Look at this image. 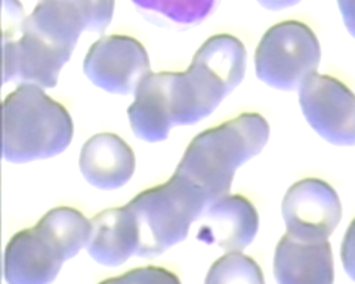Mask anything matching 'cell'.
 Here are the masks:
<instances>
[{"instance_id":"obj_1","label":"cell","mask_w":355,"mask_h":284,"mask_svg":"<svg viewBox=\"0 0 355 284\" xmlns=\"http://www.w3.org/2000/svg\"><path fill=\"white\" fill-rule=\"evenodd\" d=\"M268 139L266 118L259 113H243L198 134L175 173L194 184L210 204L230 194L237 169L258 156Z\"/></svg>"},{"instance_id":"obj_2","label":"cell","mask_w":355,"mask_h":284,"mask_svg":"<svg viewBox=\"0 0 355 284\" xmlns=\"http://www.w3.org/2000/svg\"><path fill=\"white\" fill-rule=\"evenodd\" d=\"M248 52L231 35L209 37L185 71L172 73L173 120L178 126L202 122L243 82Z\"/></svg>"},{"instance_id":"obj_3","label":"cell","mask_w":355,"mask_h":284,"mask_svg":"<svg viewBox=\"0 0 355 284\" xmlns=\"http://www.w3.org/2000/svg\"><path fill=\"white\" fill-rule=\"evenodd\" d=\"M74 123L65 107L35 85H21L3 103V159L28 163L61 154L71 144Z\"/></svg>"},{"instance_id":"obj_4","label":"cell","mask_w":355,"mask_h":284,"mask_svg":"<svg viewBox=\"0 0 355 284\" xmlns=\"http://www.w3.org/2000/svg\"><path fill=\"white\" fill-rule=\"evenodd\" d=\"M126 206L138 224L137 256L155 258L187 238L209 200L194 184L173 173L168 182L139 193Z\"/></svg>"},{"instance_id":"obj_5","label":"cell","mask_w":355,"mask_h":284,"mask_svg":"<svg viewBox=\"0 0 355 284\" xmlns=\"http://www.w3.org/2000/svg\"><path fill=\"white\" fill-rule=\"evenodd\" d=\"M321 46L315 33L301 21L288 19L266 30L254 52L261 82L279 91H299L317 74Z\"/></svg>"},{"instance_id":"obj_6","label":"cell","mask_w":355,"mask_h":284,"mask_svg":"<svg viewBox=\"0 0 355 284\" xmlns=\"http://www.w3.org/2000/svg\"><path fill=\"white\" fill-rule=\"evenodd\" d=\"M5 27L10 31L3 35V82L35 85L42 89H51L58 83L60 73L70 61L71 53L65 52L49 42L22 27V8L18 0H5Z\"/></svg>"},{"instance_id":"obj_7","label":"cell","mask_w":355,"mask_h":284,"mask_svg":"<svg viewBox=\"0 0 355 284\" xmlns=\"http://www.w3.org/2000/svg\"><path fill=\"white\" fill-rule=\"evenodd\" d=\"M308 125L331 145H355V94L336 78L314 74L299 89Z\"/></svg>"},{"instance_id":"obj_8","label":"cell","mask_w":355,"mask_h":284,"mask_svg":"<svg viewBox=\"0 0 355 284\" xmlns=\"http://www.w3.org/2000/svg\"><path fill=\"white\" fill-rule=\"evenodd\" d=\"M282 213L288 236L306 243L327 242L342 220V203L330 184L305 178L287 190Z\"/></svg>"},{"instance_id":"obj_9","label":"cell","mask_w":355,"mask_h":284,"mask_svg":"<svg viewBox=\"0 0 355 284\" xmlns=\"http://www.w3.org/2000/svg\"><path fill=\"white\" fill-rule=\"evenodd\" d=\"M83 71L103 91L129 95L135 94L139 83L151 74V65L141 42L125 35H111L89 48Z\"/></svg>"},{"instance_id":"obj_10","label":"cell","mask_w":355,"mask_h":284,"mask_svg":"<svg viewBox=\"0 0 355 284\" xmlns=\"http://www.w3.org/2000/svg\"><path fill=\"white\" fill-rule=\"evenodd\" d=\"M197 240L215 245L227 254L243 252L259 229V216L250 200L243 195H225L210 203L200 216Z\"/></svg>"},{"instance_id":"obj_11","label":"cell","mask_w":355,"mask_h":284,"mask_svg":"<svg viewBox=\"0 0 355 284\" xmlns=\"http://www.w3.org/2000/svg\"><path fill=\"white\" fill-rule=\"evenodd\" d=\"M64 262L33 227L9 240L5 249L3 276L8 284H52Z\"/></svg>"},{"instance_id":"obj_12","label":"cell","mask_w":355,"mask_h":284,"mask_svg":"<svg viewBox=\"0 0 355 284\" xmlns=\"http://www.w3.org/2000/svg\"><path fill=\"white\" fill-rule=\"evenodd\" d=\"M79 166L83 178L92 187L113 191L130 181L137 160L125 139L114 134H98L85 142Z\"/></svg>"},{"instance_id":"obj_13","label":"cell","mask_w":355,"mask_h":284,"mask_svg":"<svg viewBox=\"0 0 355 284\" xmlns=\"http://www.w3.org/2000/svg\"><path fill=\"white\" fill-rule=\"evenodd\" d=\"M130 127L137 138L146 142L168 139L173 120L172 73H151L135 91V100L128 108Z\"/></svg>"},{"instance_id":"obj_14","label":"cell","mask_w":355,"mask_h":284,"mask_svg":"<svg viewBox=\"0 0 355 284\" xmlns=\"http://www.w3.org/2000/svg\"><path fill=\"white\" fill-rule=\"evenodd\" d=\"M274 276L279 284H333L335 264L330 243H306L283 236L275 247Z\"/></svg>"},{"instance_id":"obj_15","label":"cell","mask_w":355,"mask_h":284,"mask_svg":"<svg viewBox=\"0 0 355 284\" xmlns=\"http://www.w3.org/2000/svg\"><path fill=\"white\" fill-rule=\"evenodd\" d=\"M91 238L86 247L98 264L119 267L130 256H137L139 231L135 216L128 206L99 212L91 220Z\"/></svg>"},{"instance_id":"obj_16","label":"cell","mask_w":355,"mask_h":284,"mask_svg":"<svg viewBox=\"0 0 355 284\" xmlns=\"http://www.w3.org/2000/svg\"><path fill=\"white\" fill-rule=\"evenodd\" d=\"M35 229L64 260H69L87 246L92 225L73 207H55L42 218Z\"/></svg>"},{"instance_id":"obj_17","label":"cell","mask_w":355,"mask_h":284,"mask_svg":"<svg viewBox=\"0 0 355 284\" xmlns=\"http://www.w3.org/2000/svg\"><path fill=\"white\" fill-rule=\"evenodd\" d=\"M144 12L171 21L173 24L197 26L214 12L219 0H132Z\"/></svg>"},{"instance_id":"obj_18","label":"cell","mask_w":355,"mask_h":284,"mask_svg":"<svg viewBox=\"0 0 355 284\" xmlns=\"http://www.w3.org/2000/svg\"><path fill=\"white\" fill-rule=\"evenodd\" d=\"M205 284H265V277L252 258L241 252H232L214 262Z\"/></svg>"},{"instance_id":"obj_19","label":"cell","mask_w":355,"mask_h":284,"mask_svg":"<svg viewBox=\"0 0 355 284\" xmlns=\"http://www.w3.org/2000/svg\"><path fill=\"white\" fill-rule=\"evenodd\" d=\"M73 6L87 23L89 31L103 33L114 14V0H64Z\"/></svg>"},{"instance_id":"obj_20","label":"cell","mask_w":355,"mask_h":284,"mask_svg":"<svg viewBox=\"0 0 355 284\" xmlns=\"http://www.w3.org/2000/svg\"><path fill=\"white\" fill-rule=\"evenodd\" d=\"M99 284H181V280L169 269L150 265L128 271L119 277L107 278Z\"/></svg>"},{"instance_id":"obj_21","label":"cell","mask_w":355,"mask_h":284,"mask_svg":"<svg viewBox=\"0 0 355 284\" xmlns=\"http://www.w3.org/2000/svg\"><path fill=\"white\" fill-rule=\"evenodd\" d=\"M340 258L348 277L355 281V220L349 224L340 247Z\"/></svg>"},{"instance_id":"obj_22","label":"cell","mask_w":355,"mask_h":284,"mask_svg":"<svg viewBox=\"0 0 355 284\" xmlns=\"http://www.w3.org/2000/svg\"><path fill=\"white\" fill-rule=\"evenodd\" d=\"M338 6L349 35L355 39V0H338Z\"/></svg>"},{"instance_id":"obj_23","label":"cell","mask_w":355,"mask_h":284,"mask_svg":"<svg viewBox=\"0 0 355 284\" xmlns=\"http://www.w3.org/2000/svg\"><path fill=\"white\" fill-rule=\"evenodd\" d=\"M301 0H258V3L268 10H283L297 5Z\"/></svg>"}]
</instances>
